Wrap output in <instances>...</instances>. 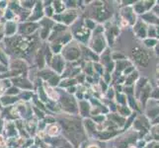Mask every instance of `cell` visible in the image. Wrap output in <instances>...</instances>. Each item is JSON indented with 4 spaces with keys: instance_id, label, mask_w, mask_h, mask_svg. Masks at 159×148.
<instances>
[{
    "instance_id": "obj_1",
    "label": "cell",
    "mask_w": 159,
    "mask_h": 148,
    "mask_svg": "<svg viewBox=\"0 0 159 148\" xmlns=\"http://www.w3.org/2000/svg\"><path fill=\"white\" fill-rule=\"evenodd\" d=\"M134 57L135 60L141 65H146L148 63V56L147 54L144 52V51H142L140 48H135L134 49Z\"/></svg>"
},
{
    "instance_id": "obj_2",
    "label": "cell",
    "mask_w": 159,
    "mask_h": 148,
    "mask_svg": "<svg viewBox=\"0 0 159 148\" xmlns=\"http://www.w3.org/2000/svg\"><path fill=\"white\" fill-rule=\"evenodd\" d=\"M50 129L51 130H48V133L51 135H56L58 133V128H57V127H56V125H52Z\"/></svg>"
}]
</instances>
